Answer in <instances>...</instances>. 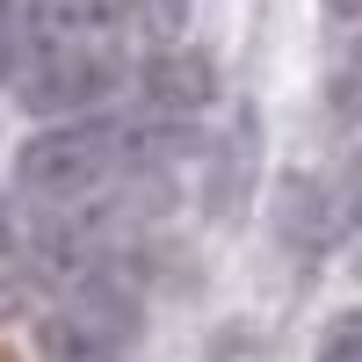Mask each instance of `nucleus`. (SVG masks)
I'll use <instances>...</instances> for the list:
<instances>
[{"instance_id":"nucleus-1","label":"nucleus","mask_w":362,"mask_h":362,"mask_svg":"<svg viewBox=\"0 0 362 362\" xmlns=\"http://www.w3.org/2000/svg\"><path fill=\"white\" fill-rule=\"evenodd\" d=\"M131 153V131L116 116H80V124H58V131H37L15 160V181L44 203H66V196H87L116 174V160Z\"/></svg>"},{"instance_id":"nucleus-2","label":"nucleus","mask_w":362,"mask_h":362,"mask_svg":"<svg viewBox=\"0 0 362 362\" xmlns=\"http://www.w3.org/2000/svg\"><path fill=\"white\" fill-rule=\"evenodd\" d=\"M116 80L124 66L109 51V29H37V66L22 73V102L37 116H73L109 102Z\"/></svg>"},{"instance_id":"nucleus-3","label":"nucleus","mask_w":362,"mask_h":362,"mask_svg":"<svg viewBox=\"0 0 362 362\" xmlns=\"http://www.w3.org/2000/svg\"><path fill=\"white\" fill-rule=\"evenodd\" d=\"M131 334H138V305H131V290L109 283V276H95V283H80L66 305L51 312L44 348H51L58 362H109V355L131 348Z\"/></svg>"},{"instance_id":"nucleus-4","label":"nucleus","mask_w":362,"mask_h":362,"mask_svg":"<svg viewBox=\"0 0 362 362\" xmlns=\"http://www.w3.org/2000/svg\"><path fill=\"white\" fill-rule=\"evenodd\" d=\"M145 95H153V109H167V116H189V109L210 102V66L189 44H160L153 66H145Z\"/></svg>"},{"instance_id":"nucleus-5","label":"nucleus","mask_w":362,"mask_h":362,"mask_svg":"<svg viewBox=\"0 0 362 362\" xmlns=\"http://www.w3.org/2000/svg\"><path fill=\"white\" fill-rule=\"evenodd\" d=\"M326 109H334V124H362V44L341 58V73L326 80Z\"/></svg>"},{"instance_id":"nucleus-6","label":"nucleus","mask_w":362,"mask_h":362,"mask_svg":"<svg viewBox=\"0 0 362 362\" xmlns=\"http://www.w3.org/2000/svg\"><path fill=\"white\" fill-rule=\"evenodd\" d=\"M348 225H362V153L341 167V189L326 196V232H348Z\"/></svg>"},{"instance_id":"nucleus-7","label":"nucleus","mask_w":362,"mask_h":362,"mask_svg":"<svg viewBox=\"0 0 362 362\" xmlns=\"http://www.w3.org/2000/svg\"><path fill=\"white\" fill-rule=\"evenodd\" d=\"M319 362H362V312H341L319 341Z\"/></svg>"},{"instance_id":"nucleus-8","label":"nucleus","mask_w":362,"mask_h":362,"mask_svg":"<svg viewBox=\"0 0 362 362\" xmlns=\"http://www.w3.org/2000/svg\"><path fill=\"white\" fill-rule=\"evenodd\" d=\"M131 8H138V22L153 29L160 44H174V37H181V15H189V0H131Z\"/></svg>"},{"instance_id":"nucleus-9","label":"nucleus","mask_w":362,"mask_h":362,"mask_svg":"<svg viewBox=\"0 0 362 362\" xmlns=\"http://www.w3.org/2000/svg\"><path fill=\"white\" fill-rule=\"evenodd\" d=\"M15 58H22V37H15V22H8V0H0V80L15 73Z\"/></svg>"},{"instance_id":"nucleus-10","label":"nucleus","mask_w":362,"mask_h":362,"mask_svg":"<svg viewBox=\"0 0 362 362\" xmlns=\"http://www.w3.org/2000/svg\"><path fill=\"white\" fill-rule=\"evenodd\" d=\"M334 8H341V15H362V0H334Z\"/></svg>"}]
</instances>
